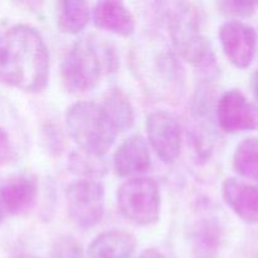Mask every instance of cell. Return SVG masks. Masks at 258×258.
<instances>
[{
    "label": "cell",
    "mask_w": 258,
    "mask_h": 258,
    "mask_svg": "<svg viewBox=\"0 0 258 258\" xmlns=\"http://www.w3.org/2000/svg\"><path fill=\"white\" fill-rule=\"evenodd\" d=\"M49 53L38 30L27 24L8 29L0 38V82L40 92L48 85Z\"/></svg>",
    "instance_id": "1"
},
{
    "label": "cell",
    "mask_w": 258,
    "mask_h": 258,
    "mask_svg": "<svg viewBox=\"0 0 258 258\" xmlns=\"http://www.w3.org/2000/svg\"><path fill=\"white\" fill-rule=\"evenodd\" d=\"M118 58L110 43L93 37L78 39L60 64V80L71 93L90 92L106 75L116 72Z\"/></svg>",
    "instance_id": "2"
},
{
    "label": "cell",
    "mask_w": 258,
    "mask_h": 258,
    "mask_svg": "<svg viewBox=\"0 0 258 258\" xmlns=\"http://www.w3.org/2000/svg\"><path fill=\"white\" fill-rule=\"evenodd\" d=\"M165 17L171 43L179 55L208 77L216 76V54L208 38L202 33L201 12L190 4L175 3L169 5Z\"/></svg>",
    "instance_id": "3"
},
{
    "label": "cell",
    "mask_w": 258,
    "mask_h": 258,
    "mask_svg": "<svg viewBox=\"0 0 258 258\" xmlns=\"http://www.w3.org/2000/svg\"><path fill=\"white\" fill-rule=\"evenodd\" d=\"M138 47V75L158 97L173 102L185 92V72L170 48L150 38Z\"/></svg>",
    "instance_id": "4"
},
{
    "label": "cell",
    "mask_w": 258,
    "mask_h": 258,
    "mask_svg": "<svg viewBox=\"0 0 258 258\" xmlns=\"http://www.w3.org/2000/svg\"><path fill=\"white\" fill-rule=\"evenodd\" d=\"M66 125L80 150L100 158L112 148L118 135L102 107L91 101L70 106L66 112Z\"/></svg>",
    "instance_id": "5"
},
{
    "label": "cell",
    "mask_w": 258,
    "mask_h": 258,
    "mask_svg": "<svg viewBox=\"0 0 258 258\" xmlns=\"http://www.w3.org/2000/svg\"><path fill=\"white\" fill-rule=\"evenodd\" d=\"M120 213L136 226L146 227L160 218V189L151 178L136 176L128 179L117 190Z\"/></svg>",
    "instance_id": "6"
},
{
    "label": "cell",
    "mask_w": 258,
    "mask_h": 258,
    "mask_svg": "<svg viewBox=\"0 0 258 258\" xmlns=\"http://www.w3.org/2000/svg\"><path fill=\"white\" fill-rule=\"evenodd\" d=\"M68 214L81 229L97 226L105 213V189L91 179L72 183L66 189Z\"/></svg>",
    "instance_id": "7"
},
{
    "label": "cell",
    "mask_w": 258,
    "mask_h": 258,
    "mask_svg": "<svg viewBox=\"0 0 258 258\" xmlns=\"http://www.w3.org/2000/svg\"><path fill=\"white\" fill-rule=\"evenodd\" d=\"M149 144L163 163L173 164L180 156L181 130L170 112L156 110L146 117Z\"/></svg>",
    "instance_id": "8"
},
{
    "label": "cell",
    "mask_w": 258,
    "mask_h": 258,
    "mask_svg": "<svg viewBox=\"0 0 258 258\" xmlns=\"http://www.w3.org/2000/svg\"><path fill=\"white\" fill-rule=\"evenodd\" d=\"M216 113L218 125L228 134L258 130V108L236 88L219 97Z\"/></svg>",
    "instance_id": "9"
},
{
    "label": "cell",
    "mask_w": 258,
    "mask_h": 258,
    "mask_svg": "<svg viewBox=\"0 0 258 258\" xmlns=\"http://www.w3.org/2000/svg\"><path fill=\"white\" fill-rule=\"evenodd\" d=\"M218 35L224 55L234 67L246 70L252 64L257 34L251 25L241 20H229L221 25Z\"/></svg>",
    "instance_id": "10"
},
{
    "label": "cell",
    "mask_w": 258,
    "mask_h": 258,
    "mask_svg": "<svg viewBox=\"0 0 258 258\" xmlns=\"http://www.w3.org/2000/svg\"><path fill=\"white\" fill-rule=\"evenodd\" d=\"M28 135L14 106L0 97V165L19 160L27 151Z\"/></svg>",
    "instance_id": "11"
},
{
    "label": "cell",
    "mask_w": 258,
    "mask_h": 258,
    "mask_svg": "<svg viewBox=\"0 0 258 258\" xmlns=\"http://www.w3.org/2000/svg\"><path fill=\"white\" fill-rule=\"evenodd\" d=\"M37 196L38 184L34 176L27 174L12 176L0 188L3 212L10 216H22L33 208Z\"/></svg>",
    "instance_id": "12"
},
{
    "label": "cell",
    "mask_w": 258,
    "mask_h": 258,
    "mask_svg": "<svg viewBox=\"0 0 258 258\" xmlns=\"http://www.w3.org/2000/svg\"><path fill=\"white\" fill-rule=\"evenodd\" d=\"M227 206L247 224H258V188L238 178H228L222 185Z\"/></svg>",
    "instance_id": "13"
},
{
    "label": "cell",
    "mask_w": 258,
    "mask_h": 258,
    "mask_svg": "<svg viewBox=\"0 0 258 258\" xmlns=\"http://www.w3.org/2000/svg\"><path fill=\"white\" fill-rule=\"evenodd\" d=\"M112 165L116 175L121 178L146 173L151 166V158L143 136L133 135L125 139L113 154Z\"/></svg>",
    "instance_id": "14"
},
{
    "label": "cell",
    "mask_w": 258,
    "mask_h": 258,
    "mask_svg": "<svg viewBox=\"0 0 258 258\" xmlns=\"http://www.w3.org/2000/svg\"><path fill=\"white\" fill-rule=\"evenodd\" d=\"M92 17L96 27L118 37L128 38L135 33V18L123 3H98L93 8Z\"/></svg>",
    "instance_id": "15"
},
{
    "label": "cell",
    "mask_w": 258,
    "mask_h": 258,
    "mask_svg": "<svg viewBox=\"0 0 258 258\" xmlns=\"http://www.w3.org/2000/svg\"><path fill=\"white\" fill-rule=\"evenodd\" d=\"M135 237L121 229L101 233L88 247V258H135Z\"/></svg>",
    "instance_id": "16"
},
{
    "label": "cell",
    "mask_w": 258,
    "mask_h": 258,
    "mask_svg": "<svg viewBox=\"0 0 258 258\" xmlns=\"http://www.w3.org/2000/svg\"><path fill=\"white\" fill-rule=\"evenodd\" d=\"M100 106L117 133L130 130L135 123L134 106L121 88L113 87L108 90Z\"/></svg>",
    "instance_id": "17"
},
{
    "label": "cell",
    "mask_w": 258,
    "mask_h": 258,
    "mask_svg": "<svg viewBox=\"0 0 258 258\" xmlns=\"http://www.w3.org/2000/svg\"><path fill=\"white\" fill-rule=\"evenodd\" d=\"M90 7L80 0H63L57 4V25L60 32L78 34L90 22Z\"/></svg>",
    "instance_id": "18"
},
{
    "label": "cell",
    "mask_w": 258,
    "mask_h": 258,
    "mask_svg": "<svg viewBox=\"0 0 258 258\" xmlns=\"http://www.w3.org/2000/svg\"><path fill=\"white\" fill-rule=\"evenodd\" d=\"M233 166L242 178L258 183V138H247L237 145Z\"/></svg>",
    "instance_id": "19"
},
{
    "label": "cell",
    "mask_w": 258,
    "mask_h": 258,
    "mask_svg": "<svg viewBox=\"0 0 258 258\" xmlns=\"http://www.w3.org/2000/svg\"><path fill=\"white\" fill-rule=\"evenodd\" d=\"M70 169L76 174L85 176H101L105 174V163L100 156L91 155L82 150H77L70 158Z\"/></svg>",
    "instance_id": "20"
},
{
    "label": "cell",
    "mask_w": 258,
    "mask_h": 258,
    "mask_svg": "<svg viewBox=\"0 0 258 258\" xmlns=\"http://www.w3.org/2000/svg\"><path fill=\"white\" fill-rule=\"evenodd\" d=\"M221 13L232 18H249L256 13L257 3L247 2H221L218 3Z\"/></svg>",
    "instance_id": "21"
},
{
    "label": "cell",
    "mask_w": 258,
    "mask_h": 258,
    "mask_svg": "<svg viewBox=\"0 0 258 258\" xmlns=\"http://www.w3.org/2000/svg\"><path fill=\"white\" fill-rule=\"evenodd\" d=\"M54 254L55 258H83L81 247L76 243V241L70 238L58 242Z\"/></svg>",
    "instance_id": "22"
},
{
    "label": "cell",
    "mask_w": 258,
    "mask_h": 258,
    "mask_svg": "<svg viewBox=\"0 0 258 258\" xmlns=\"http://www.w3.org/2000/svg\"><path fill=\"white\" fill-rule=\"evenodd\" d=\"M249 87H251L252 95L258 101V68L252 72L251 78H249Z\"/></svg>",
    "instance_id": "23"
},
{
    "label": "cell",
    "mask_w": 258,
    "mask_h": 258,
    "mask_svg": "<svg viewBox=\"0 0 258 258\" xmlns=\"http://www.w3.org/2000/svg\"><path fill=\"white\" fill-rule=\"evenodd\" d=\"M140 258H166V257L164 256L163 253H160V252L150 249V251H146Z\"/></svg>",
    "instance_id": "24"
},
{
    "label": "cell",
    "mask_w": 258,
    "mask_h": 258,
    "mask_svg": "<svg viewBox=\"0 0 258 258\" xmlns=\"http://www.w3.org/2000/svg\"><path fill=\"white\" fill-rule=\"evenodd\" d=\"M3 216H4V212H3L2 204H0V223H2V221H3Z\"/></svg>",
    "instance_id": "25"
},
{
    "label": "cell",
    "mask_w": 258,
    "mask_h": 258,
    "mask_svg": "<svg viewBox=\"0 0 258 258\" xmlns=\"http://www.w3.org/2000/svg\"><path fill=\"white\" fill-rule=\"evenodd\" d=\"M27 258H39V257H27Z\"/></svg>",
    "instance_id": "26"
}]
</instances>
